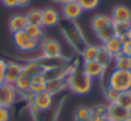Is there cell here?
<instances>
[{
  "label": "cell",
  "mask_w": 131,
  "mask_h": 121,
  "mask_svg": "<svg viewBox=\"0 0 131 121\" xmlns=\"http://www.w3.org/2000/svg\"><path fill=\"white\" fill-rule=\"evenodd\" d=\"M112 27L116 37H121L131 28V22H112Z\"/></svg>",
  "instance_id": "obj_26"
},
{
  "label": "cell",
  "mask_w": 131,
  "mask_h": 121,
  "mask_svg": "<svg viewBox=\"0 0 131 121\" xmlns=\"http://www.w3.org/2000/svg\"><path fill=\"white\" fill-rule=\"evenodd\" d=\"M53 3H57V4H60V5H62L64 3H66L68 0H52Z\"/></svg>",
  "instance_id": "obj_39"
},
{
  "label": "cell",
  "mask_w": 131,
  "mask_h": 121,
  "mask_svg": "<svg viewBox=\"0 0 131 121\" xmlns=\"http://www.w3.org/2000/svg\"><path fill=\"white\" fill-rule=\"evenodd\" d=\"M122 54L131 56V40H125L122 42Z\"/></svg>",
  "instance_id": "obj_34"
},
{
  "label": "cell",
  "mask_w": 131,
  "mask_h": 121,
  "mask_svg": "<svg viewBox=\"0 0 131 121\" xmlns=\"http://www.w3.org/2000/svg\"><path fill=\"white\" fill-rule=\"evenodd\" d=\"M113 61H115V69L131 72V56L125 55V54H120L116 57H113Z\"/></svg>",
  "instance_id": "obj_21"
},
{
  "label": "cell",
  "mask_w": 131,
  "mask_h": 121,
  "mask_svg": "<svg viewBox=\"0 0 131 121\" xmlns=\"http://www.w3.org/2000/svg\"><path fill=\"white\" fill-rule=\"evenodd\" d=\"M23 73V65L15 61H9L6 64L5 75H4V83L14 84L15 80L19 78V75Z\"/></svg>",
  "instance_id": "obj_9"
},
{
  "label": "cell",
  "mask_w": 131,
  "mask_h": 121,
  "mask_svg": "<svg viewBox=\"0 0 131 121\" xmlns=\"http://www.w3.org/2000/svg\"><path fill=\"white\" fill-rule=\"evenodd\" d=\"M127 121H131V119H130V120H127Z\"/></svg>",
  "instance_id": "obj_41"
},
{
  "label": "cell",
  "mask_w": 131,
  "mask_h": 121,
  "mask_svg": "<svg viewBox=\"0 0 131 121\" xmlns=\"http://www.w3.org/2000/svg\"><path fill=\"white\" fill-rule=\"evenodd\" d=\"M29 1L31 0H18V4H19V6H27L29 4Z\"/></svg>",
  "instance_id": "obj_37"
},
{
  "label": "cell",
  "mask_w": 131,
  "mask_h": 121,
  "mask_svg": "<svg viewBox=\"0 0 131 121\" xmlns=\"http://www.w3.org/2000/svg\"><path fill=\"white\" fill-rule=\"evenodd\" d=\"M1 1H3V4H4L5 6H8V8H17V6H19L18 0H1Z\"/></svg>",
  "instance_id": "obj_36"
},
{
  "label": "cell",
  "mask_w": 131,
  "mask_h": 121,
  "mask_svg": "<svg viewBox=\"0 0 131 121\" xmlns=\"http://www.w3.org/2000/svg\"><path fill=\"white\" fill-rule=\"evenodd\" d=\"M112 60H113V57H112V56H111V55H110V54H108V52H107V51H106V50H104V48L101 46L99 54H98V56H97V61H98V63H101V64H102V65L107 69V68H108V65L111 64V61H112Z\"/></svg>",
  "instance_id": "obj_27"
},
{
  "label": "cell",
  "mask_w": 131,
  "mask_h": 121,
  "mask_svg": "<svg viewBox=\"0 0 131 121\" xmlns=\"http://www.w3.org/2000/svg\"><path fill=\"white\" fill-rule=\"evenodd\" d=\"M28 23L29 24H36V26H42V9H31L27 14Z\"/></svg>",
  "instance_id": "obj_24"
},
{
  "label": "cell",
  "mask_w": 131,
  "mask_h": 121,
  "mask_svg": "<svg viewBox=\"0 0 131 121\" xmlns=\"http://www.w3.org/2000/svg\"><path fill=\"white\" fill-rule=\"evenodd\" d=\"M24 31L28 33V36L31 38H33L38 43H41V41L45 38V32L42 26H36V24H29L28 23V26H27V28Z\"/></svg>",
  "instance_id": "obj_20"
},
{
  "label": "cell",
  "mask_w": 131,
  "mask_h": 121,
  "mask_svg": "<svg viewBox=\"0 0 131 121\" xmlns=\"http://www.w3.org/2000/svg\"><path fill=\"white\" fill-rule=\"evenodd\" d=\"M31 84H32V80H31V77L27 74V73H22L19 75V78L15 80V83L13 84L17 89V92L19 94H27L29 92V88H31Z\"/></svg>",
  "instance_id": "obj_17"
},
{
  "label": "cell",
  "mask_w": 131,
  "mask_h": 121,
  "mask_svg": "<svg viewBox=\"0 0 131 121\" xmlns=\"http://www.w3.org/2000/svg\"><path fill=\"white\" fill-rule=\"evenodd\" d=\"M95 35H97V38L102 42V45H103L104 42L110 41L111 38H113V37L116 36L112 26H108V27H106V28H103V29H101V31L95 32Z\"/></svg>",
  "instance_id": "obj_25"
},
{
  "label": "cell",
  "mask_w": 131,
  "mask_h": 121,
  "mask_svg": "<svg viewBox=\"0 0 131 121\" xmlns=\"http://www.w3.org/2000/svg\"><path fill=\"white\" fill-rule=\"evenodd\" d=\"M102 47L112 56V57H116L117 55H120V54H122V41L120 40L118 37H113V38H111L110 41H107V42H104L103 45H102Z\"/></svg>",
  "instance_id": "obj_15"
},
{
  "label": "cell",
  "mask_w": 131,
  "mask_h": 121,
  "mask_svg": "<svg viewBox=\"0 0 131 121\" xmlns=\"http://www.w3.org/2000/svg\"><path fill=\"white\" fill-rule=\"evenodd\" d=\"M31 80H32V83H47L45 74H38V75L31 77Z\"/></svg>",
  "instance_id": "obj_35"
},
{
  "label": "cell",
  "mask_w": 131,
  "mask_h": 121,
  "mask_svg": "<svg viewBox=\"0 0 131 121\" xmlns=\"http://www.w3.org/2000/svg\"><path fill=\"white\" fill-rule=\"evenodd\" d=\"M68 89L66 79H51L46 83V92H48L52 96H56L61 92Z\"/></svg>",
  "instance_id": "obj_16"
},
{
  "label": "cell",
  "mask_w": 131,
  "mask_h": 121,
  "mask_svg": "<svg viewBox=\"0 0 131 121\" xmlns=\"http://www.w3.org/2000/svg\"><path fill=\"white\" fill-rule=\"evenodd\" d=\"M110 17L112 22H131V9L126 5H116Z\"/></svg>",
  "instance_id": "obj_13"
},
{
  "label": "cell",
  "mask_w": 131,
  "mask_h": 121,
  "mask_svg": "<svg viewBox=\"0 0 131 121\" xmlns=\"http://www.w3.org/2000/svg\"><path fill=\"white\" fill-rule=\"evenodd\" d=\"M6 61L4 59H0V85L4 83V75H5V69H6Z\"/></svg>",
  "instance_id": "obj_33"
},
{
  "label": "cell",
  "mask_w": 131,
  "mask_h": 121,
  "mask_svg": "<svg viewBox=\"0 0 131 121\" xmlns=\"http://www.w3.org/2000/svg\"><path fill=\"white\" fill-rule=\"evenodd\" d=\"M75 28L74 29H69V33L66 35V37H68V41L70 42V45L73 46V47H80V51L83 50V47L80 46L82 43H84L85 41H84V37H83V35H82V32H80V29L78 28V26L75 24L74 26Z\"/></svg>",
  "instance_id": "obj_18"
},
{
  "label": "cell",
  "mask_w": 131,
  "mask_h": 121,
  "mask_svg": "<svg viewBox=\"0 0 131 121\" xmlns=\"http://www.w3.org/2000/svg\"><path fill=\"white\" fill-rule=\"evenodd\" d=\"M29 92L32 94H38V93L46 92V83H32Z\"/></svg>",
  "instance_id": "obj_31"
},
{
  "label": "cell",
  "mask_w": 131,
  "mask_h": 121,
  "mask_svg": "<svg viewBox=\"0 0 131 121\" xmlns=\"http://www.w3.org/2000/svg\"><path fill=\"white\" fill-rule=\"evenodd\" d=\"M83 70L92 79H97V78H102L103 74L106 73V68L98 63L97 60H92V61H84L83 64Z\"/></svg>",
  "instance_id": "obj_11"
},
{
  "label": "cell",
  "mask_w": 131,
  "mask_h": 121,
  "mask_svg": "<svg viewBox=\"0 0 131 121\" xmlns=\"http://www.w3.org/2000/svg\"><path fill=\"white\" fill-rule=\"evenodd\" d=\"M41 51H42V57H61L62 56V47L61 43L55 38H47L45 37L40 43Z\"/></svg>",
  "instance_id": "obj_5"
},
{
  "label": "cell",
  "mask_w": 131,
  "mask_h": 121,
  "mask_svg": "<svg viewBox=\"0 0 131 121\" xmlns=\"http://www.w3.org/2000/svg\"><path fill=\"white\" fill-rule=\"evenodd\" d=\"M83 13H84V10L80 6V4L78 3V0H68L66 3H64L61 5V15L68 22L77 21L78 18L82 17Z\"/></svg>",
  "instance_id": "obj_4"
},
{
  "label": "cell",
  "mask_w": 131,
  "mask_h": 121,
  "mask_svg": "<svg viewBox=\"0 0 131 121\" xmlns=\"http://www.w3.org/2000/svg\"><path fill=\"white\" fill-rule=\"evenodd\" d=\"M78 3L85 12V10H94L95 8H98L101 0H78Z\"/></svg>",
  "instance_id": "obj_30"
},
{
  "label": "cell",
  "mask_w": 131,
  "mask_h": 121,
  "mask_svg": "<svg viewBox=\"0 0 131 121\" xmlns=\"http://www.w3.org/2000/svg\"><path fill=\"white\" fill-rule=\"evenodd\" d=\"M53 105V96L50 94L48 92H42L38 94L33 96V101L31 103L32 108L37 110L38 112H45L48 111Z\"/></svg>",
  "instance_id": "obj_7"
},
{
  "label": "cell",
  "mask_w": 131,
  "mask_h": 121,
  "mask_svg": "<svg viewBox=\"0 0 131 121\" xmlns=\"http://www.w3.org/2000/svg\"><path fill=\"white\" fill-rule=\"evenodd\" d=\"M107 85L112 87L120 93L131 90V72L113 69L108 75Z\"/></svg>",
  "instance_id": "obj_2"
},
{
  "label": "cell",
  "mask_w": 131,
  "mask_h": 121,
  "mask_svg": "<svg viewBox=\"0 0 131 121\" xmlns=\"http://www.w3.org/2000/svg\"><path fill=\"white\" fill-rule=\"evenodd\" d=\"M13 42H14V45H15V47L18 50L24 51V52L35 51L40 46V43L36 42L33 38H31L26 31H20V32L13 33Z\"/></svg>",
  "instance_id": "obj_3"
},
{
  "label": "cell",
  "mask_w": 131,
  "mask_h": 121,
  "mask_svg": "<svg viewBox=\"0 0 131 121\" xmlns=\"http://www.w3.org/2000/svg\"><path fill=\"white\" fill-rule=\"evenodd\" d=\"M66 83H68V89L79 96H84L89 93L93 87V79L88 74H85L83 69L79 68H74L71 70V73L66 78Z\"/></svg>",
  "instance_id": "obj_1"
},
{
  "label": "cell",
  "mask_w": 131,
  "mask_h": 121,
  "mask_svg": "<svg viewBox=\"0 0 131 121\" xmlns=\"http://www.w3.org/2000/svg\"><path fill=\"white\" fill-rule=\"evenodd\" d=\"M60 23V14L55 8L42 9V27H56Z\"/></svg>",
  "instance_id": "obj_12"
},
{
  "label": "cell",
  "mask_w": 131,
  "mask_h": 121,
  "mask_svg": "<svg viewBox=\"0 0 131 121\" xmlns=\"http://www.w3.org/2000/svg\"><path fill=\"white\" fill-rule=\"evenodd\" d=\"M18 94L19 93L17 92V89L13 84L3 83L0 85V106L10 108L15 103Z\"/></svg>",
  "instance_id": "obj_6"
},
{
  "label": "cell",
  "mask_w": 131,
  "mask_h": 121,
  "mask_svg": "<svg viewBox=\"0 0 131 121\" xmlns=\"http://www.w3.org/2000/svg\"><path fill=\"white\" fill-rule=\"evenodd\" d=\"M108 26H112V19L107 14H95L90 19V27L94 32H98Z\"/></svg>",
  "instance_id": "obj_14"
},
{
  "label": "cell",
  "mask_w": 131,
  "mask_h": 121,
  "mask_svg": "<svg viewBox=\"0 0 131 121\" xmlns=\"http://www.w3.org/2000/svg\"><path fill=\"white\" fill-rule=\"evenodd\" d=\"M116 103H118L120 106H122V107H125L127 110H131V90L120 93L118 99H117Z\"/></svg>",
  "instance_id": "obj_29"
},
{
  "label": "cell",
  "mask_w": 131,
  "mask_h": 121,
  "mask_svg": "<svg viewBox=\"0 0 131 121\" xmlns=\"http://www.w3.org/2000/svg\"><path fill=\"white\" fill-rule=\"evenodd\" d=\"M0 121H10V108L0 106Z\"/></svg>",
  "instance_id": "obj_32"
},
{
  "label": "cell",
  "mask_w": 131,
  "mask_h": 121,
  "mask_svg": "<svg viewBox=\"0 0 131 121\" xmlns=\"http://www.w3.org/2000/svg\"><path fill=\"white\" fill-rule=\"evenodd\" d=\"M75 121H90L92 119V107L79 106L75 110Z\"/></svg>",
  "instance_id": "obj_23"
},
{
  "label": "cell",
  "mask_w": 131,
  "mask_h": 121,
  "mask_svg": "<svg viewBox=\"0 0 131 121\" xmlns=\"http://www.w3.org/2000/svg\"><path fill=\"white\" fill-rule=\"evenodd\" d=\"M27 26H28V18L26 14H22V13L12 15L9 18V22H8V27H9V31L12 33L24 31L27 28Z\"/></svg>",
  "instance_id": "obj_10"
},
{
  "label": "cell",
  "mask_w": 131,
  "mask_h": 121,
  "mask_svg": "<svg viewBox=\"0 0 131 121\" xmlns=\"http://www.w3.org/2000/svg\"><path fill=\"white\" fill-rule=\"evenodd\" d=\"M102 121H112V120H111L110 117H104V119H103V120H102Z\"/></svg>",
  "instance_id": "obj_40"
},
{
  "label": "cell",
  "mask_w": 131,
  "mask_h": 121,
  "mask_svg": "<svg viewBox=\"0 0 131 121\" xmlns=\"http://www.w3.org/2000/svg\"><path fill=\"white\" fill-rule=\"evenodd\" d=\"M125 40H131V28L125 33Z\"/></svg>",
  "instance_id": "obj_38"
},
{
  "label": "cell",
  "mask_w": 131,
  "mask_h": 121,
  "mask_svg": "<svg viewBox=\"0 0 131 121\" xmlns=\"http://www.w3.org/2000/svg\"><path fill=\"white\" fill-rule=\"evenodd\" d=\"M23 72L27 73L29 77H35V75H38V74H43L45 69L40 64V61L36 59V60H29L28 63L23 64Z\"/></svg>",
  "instance_id": "obj_19"
},
{
  "label": "cell",
  "mask_w": 131,
  "mask_h": 121,
  "mask_svg": "<svg viewBox=\"0 0 131 121\" xmlns=\"http://www.w3.org/2000/svg\"><path fill=\"white\" fill-rule=\"evenodd\" d=\"M101 46L98 45H87L83 50H82V57L84 61H92V60H97V56L99 54Z\"/></svg>",
  "instance_id": "obj_22"
},
{
  "label": "cell",
  "mask_w": 131,
  "mask_h": 121,
  "mask_svg": "<svg viewBox=\"0 0 131 121\" xmlns=\"http://www.w3.org/2000/svg\"><path fill=\"white\" fill-rule=\"evenodd\" d=\"M118 96H120V92H117L116 89H113L112 87L107 85L106 89H104V98L108 103H116L117 99H118Z\"/></svg>",
  "instance_id": "obj_28"
},
{
  "label": "cell",
  "mask_w": 131,
  "mask_h": 121,
  "mask_svg": "<svg viewBox=\"0 0 131 121\" xmlns=\"http://www.w3.org/2000/svg\"><path fill=\"white\" fill-rule=\"evenodd\" d=\"M107 117L112 121H127L131 119V110H127L118 103L107 105Z\"/></svg>",
  "instance_id": "obj_8"
}]
</instances>
